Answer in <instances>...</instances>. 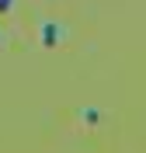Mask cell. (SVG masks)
Instances as JSON below:
<instances>
[{
  "instance_id": "obj_1",
  "label": "cell",
  "mask_w": 146,
  "mask_h": 153,
  "mask_svg": "<svg viewBox=\"0 0 146 153\" xmlns=\"http://www.w3.org/2000/svg\"><path fill=\"white\" fill-rule=\"evenodd\" d=\"M39 42H42L45 49H56L59 42H63V25H59V21H52V18L39 21Z\"/></svg>"
},
{
  "instance_id": "obj_2",
  "label": "cell",
  "mask_w": 146,
  "mask_h": 153,
  "mask_svg": "<svg viewBox=\"0 0 146 153\" xmlns=\"http://www.w3.org/2000/svg\"><path fill=\"white\" fill-rule=\"evenodd\" d=\"M80 122L84 125H97L101 122V111H97V108H84V111H80Z\"/></svg>"
},
{
  "instance_id": "obj_3",
  "label": "cell",
  "mask_w": 146,
  "mask_h": 153,
  "mask_svg": "<svg viewBox=\"0 0 146 153\" xmlns=\"http://www.w3.org/2000/svg\"><path fill=\"white\" fill-rule=\"evenodd\" d=\"M14 4H18V0H0V18H7V14H14Z\"/></svg>"
}]
</instances>
